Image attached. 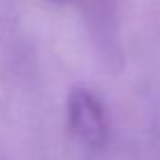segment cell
<instances>
[{"instance_id":"cell-2","label":"cell","mask_w":160,"mask_h":160,"mask_svg":"<svg viewBox=\"0 0 160 160\" xmlns=\"http://www.w3.org/2000/svg\"><path fill=\"white\" fill-rule=\"evenodd\" d=\"M53 2H70V0H53Z\"/></svg>"},{"instance_id":"cell-1","label":"cell","mask_w":160,"mask_h":160,"mask_svg":"<svg viewBox=\"0 0 160 160\" xmlns=\"http://www.w3.org/2000/svg\"><path fill=\"white\" fill-rule=\"evenodd\" d=\"M68 125L81 144L93 148H100L109 135L107 112L91 91H72L68 98Z\"/></svg>"}]
</instances>
